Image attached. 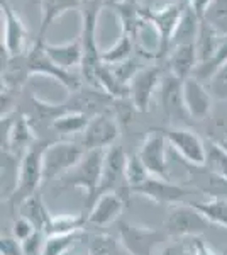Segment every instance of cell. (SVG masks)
<instances>
[{"mask_svg":"<svg viewBox=\"0 0 227 255\" xmlns=\"http://www.w3.org/2000/svg\"><path fill=\"white\" fill-rule=\"evenodd\" d=\"M83 237V233H70V235H53V237H46V242H44V249H43V255H65L75 245V242H78Z\"/></svg>","mask_w":227,"mask_h":255,"instance_id":"obj_35","label":"cell"},{"mask_svg":"<svg viewBox=\"0 0 227 255\" xmlns=\"http://www.w3.org/2000/svg\"><path fill=\"white\" fill-rule=\"evenodd\" d=\"M161 106L168 118H175L187 113L183 106V80L176 79L173 73L168 72V75L161 80Z\"/></svg>","mask_w":227,"mask_h":255,"instance_id":"obj_18","label":"cell"},{"mask_svg":"<svg viewBox=\"0 0 227 255\" xmlns=\"http://www.w3.org/2000/svg\"><path fill=\"white\" fill-rule=\"evenodd\" d=\"M219 143H221V145H222V146H224V148H226V150H227V138H224V139H221V141H219Z\"/></svg>","mask_w":227,"mask_h":255,"instance_id":"obj_48","label":"cell"},{"mask_svg":"<svg viewBox=\"0 0 227 255\" xmlns=\"http://www.w3.org/2000/svg\"><path fill=\"white\" fill-rule=\"evenodd\" d=\"M176 153L193 167L205 165V139H202L193 129L178 126L159 128Z\"/></svg>","mask_w":227,"mask_h":255,"instance_id":"obj_10","label":"cell"},{"mask_svg":"<svg viewBox=\"0 0 227 255\" xmlns=\"http://www.w3.org/2000/svg\"><path fill=\"white\" fill-rule=\"evenodd\" d=\"M133 49H134V39L131 38L127 32L121 31V36H119V39L115 41L114 46H110L109 49L102 51V61L107 65L122 63V61L131 58Z\"/></svg>","mask_w":227,"mask_h":255,"instance_id":"obj_34","label":"cell"},{"mask_svg":"<svg viewBox=\"0 0 227 255\" xmlns=\"http://www.w3.org/2000/svg\"><path fill=\"white\" fill-rule=\"evenodd\" d=\"M44 48H46L49 58L63 70H72L73 67L81 65V61H83V46H81L80 38L63 44L44 43Z\"/></svg>","mask_w":227,"mask_h":255,"instance_id":"obj_20","label":"cell"},{"mask_svg":"<svg viewBox=\"0 0 227 255\" xmlns=\"http://www.w3.org/2000/svg\"><path fill=\"white\" fill-rule=\"evenodd\" d=\"M86 215L85 213H72V215H53L49 220V225L44 230V235H70L78 233L85 228Z\"/></svg>","mask_w":227,"mask_h":255,"instance_id":"obj_27","label":"cell"},{"mask_svg":"<svg viewBox=\"0 0 227 255\" xmlns=\"http://www.w3.org/2000/svg\"><path fill=\"white\" fill-rule=\"evenodd\" d=\"M204 20L222 36H227V0H214L205 12Z\"/></svg>","mask_w":227,"mask_h":255,"instance_id":"obj_36","label":"cell"},{"mask_svg":"<svg viewBox=\"0 0 227 255\" xmlns=\"http://www.w3.org/2000/svg\"><path fill=\"white\" fill-rule=\"evenodd\" d=\"M197 238L199 237L178 238L164 245L158 255H197Z\"/></svg>","mask_w":227,"mask_h":255,"instance_id":"obj_38","label":"cell"},{"mask_svg":"<svg viewBox=\"0 0 227 255\" xmlns=\"http://www.w3.org/2000/svg\"><path fill=\"white\" fill-rule=\"evenodd\" d=\"M119 237L133 255H152L159 245L168 240L166 232L151 226L119 221Z\"/></svg>","mask_w":227,"mask_h":255,"instance_id":"obj_9","label":"cell"},{"mask_svg":"<svg viewBox=\"0 0 227 255\" xmlns=\"http://www.w3.org/2000/svg\"><path fill=\"white\" fill-rule=\"evenodd\" d=\"M226 138H227V126H226Z\"/></svg>","mask_w":227,"mask_h":255,"instance_id":"obj_49","label":"cell"},{"mask_svg":"<svg viewBox=\"0 0 227 255\" xmlns=\"http://www.w3.org/2000/svg\"><path fill=\"white\" fill-rule=\"evenodd\" d=\"M127 158H129V155L119 145H114L109 150H105L104 168H102V179L97 196L104 194V192H117L129 204V197L133 192H131V187L126 179Z\"/></svg>","mask_w":227,"mask_h":255,"instance_id":"obj_6","label":"cell"},{"mask_svg":"<svg viewBox=\"0 0 227 255\" xmlns=\"http://www.w3.org/2000/svg\"><path fill=\"white\" fill-rule=\"evenodd\" d=\"M197 255H227V250L224 254H219L207 244V242H204L199 237V238H197Z\"/></svg>","mask_w":227,"mask_h":255,"instance_id":"obj_45","label":"cell"},{"mask_svg":"<svg viewBox=\"0 0 227 255\" xmlns=\"http://www.w3.org/2000/svg\"><path fill=\"white\" fill-rule=\"evenodd\" d=\"M110 68H112V72L115 73V77H117L124 85H127V87H129L131 80L134 79L136 73L141 70V67H139L138 61L134 58H129V60L122 61V63H117V65H110Z\"/></svg>","mask_w":227,"mask_h":255,"instance_id":"obj_39","label":"cell"},{"mask_svg":"<svg viewBox=\"0 0 227 255\" xmlns=\"http://www.w3.org/2000/svg\"><path fill=\"white\" fill-rule=\"evenodd\" d=\"M151 177V174L148 172V168L144 167V163L141 162V158L136 155H131L127 158V165H126V179H127V184L131 187V192L133 189L139 187L141 184L146 182L148 179Z\"/></svg>","mask_w":227,"mask_h":255,"instance_id":"obj_37","label":"cell"},{"mask_svg":"<svg viewBox=\"0 0 227 255\" xmlns=\"http://www.w3.org/2000/svg\"><path fill=\"white\" fill-rule=\"evenodd\" d=\"M183 7V3H168L159 9H151V7L141 9L143 19L150 22V26L156 31V36L159 38L158 60L168 56V53H170L173 32H175V27L180 20Z\"/></svg>","mask_w":227,"mask_h":255,"instance_id":"obj_7","label":"cell"},{"mask_svg":"<svg viewBox=\"0 0 227 255\" xmlns=\"http://www.w3.org/2000/svg\"><path fill=\"white\" fill-rule=\"evenodd\" d=\"M88 255H133L121 237L110 233H97L88 238Z\"/></svg>","mask_w":227,"mask_h":255,"instance_id":"obj_29","label":"cell"},{"mask_svg":"<svg viewBox=\"0 0 227 255\" xmlns=\"http://www.w3.org/2000/svg\"><path fill=\"white\" fill-rule=\"evenodd\" d=\"M214 177L227 182V150L219 141L205 139V165Z\"/></svg>","mask_w":227,"mask_h":255,"instance_id":"obj_28","label":"cell"},{"mask_svg":"<svg viewBox=\"0 0 227 255\" xmlns=\"http://www.w3.org/2000/svg\"><path fill=\"white\" fill-rule=\"evenodd\" d=\"M151 2H154V0H150V3H151Z\"/></svg>","mask_w":227,"mask_h":255,"instance_id":"obj_50","label":"cell"},{"mask_svg":"<svg viewBox=\"0 0 227 255\" xmlns=\"http://www.w3.org/2000/svg\"><path fill=\"white\" fill-rule=\"evenodd\" d=\"M85 153L86 150L80 141H51L43 157L44 182L63 179L81 162Z\"/></svg>","mask_w":227,"mask_h":255,"instance_id":"obj_3","label":"cell"},{"mask_svg":"<svg viewBox=\"0 0 227 255\" xmlns=\"http://www.w3.org/2000/svg\"><path fill=\"white\" fill-rule=\"evenodd\" d=\"M209 90L219 101H227V63L209 82Z\"/></svg>","mask_w":227,"mask_h":255,"instance_id":"obj_41","label":"cell"},{"mask_svg":"<svg viewBox=\"0 0 227 255\" xmlns=\"http://www.w3.org/2000/svg\"><path fill=\"white\" fill-rule=\"evenodd\" d=\"M210 225L227 230V196H216L209 201L192 203Z\"/></svg>","mask_w":227,"mask_h":255,"instance_id":"obj_31","label":"cell"},{"mask_svg":"<svg viewBox=\"0 0 227 255\" xmlns=\"http://www.w3.org/2000/svg\"><path fill=\"white\" fill-rule=\"evenodd\" d=\"M226 63H227V36H224L221 46H219V49L216 51V55H214L212 58H210L209 61H205V63L197 65V68H195V72H193L192 77H195V79H199L202 82H205V80L210 82Z\"/></svg>","mask_w":227,"mask_h":255,"instance_id":"obj_33","label":"cell"},{"mask_svg":"<svg viewBox=\"0 0 227 255\" xmlns=\"http://www.w3.org/2000/svg\"><path fill=\"white\" fill-rule=\"evenodd\" d=\"M2 22H3V36L2 46L7 49L10 56H17L26 53L27 43V29L22 22L20 15L15 12L9 0H2Z\"/></svg>","mask_w":227,"mask_h":255,"instance_id":"obj_15","label":"cell"},{"mask_svg":"<svg viewBox=\"0 0 227 255\" xmlns=\"http://www.w3.org/2000/svg\"><path fill=\"white\" fill-rule=\"evenodd\" d=\"M209 226L210 223L193 204L180 203L168 208L163 230L170 238H188L204 235Z\"/></svg>","mask_w":227,"mask_h":255,"instance_id":"obj_5","label":"cell"},{"mask_svg":"<svg viewBox=\"0 0 227 255\" xmlns=\"http://www.w3.org/2000/svg\"><path fill=\"white\" fill-rule=\"evenodd\" d=\"M34 126L26 114H9L2 118V153L20 155L36 141Z\"/></svg>","mask_w":227,"mask_h":255,"instance_id":"obj_8","label":"cell"},{"mask_svg":"<svg viewBox=\"0 0 227 255\" xmlns=\"http://www.w3.org/2000/svg\"><path fill=\"white\" fill-rule=\"evenodd\" d=\"M119 134H121V128H119V119L115 118L114 113L107 111V113L97 114L90 119L86 129L81 133L80 143L83 145L86 151L88 150H109L117 141Z\"/></svg>","mask_w":227,"mask_h":255,"instance_id":"obj_11","label":"cell"},{"mask_svg":"<svg viewBox=\"0 0 227 255\" xmlns=\"http://www.w3.org/2000/svg\"><path fill=\"white\" fill-rule=\"evenodd\" d=\"M107 5V0H80V15L81 20H92L98 22L100 12Z\"/></svg>","mask_w":227,"mask_h":255,"instance_id":"obj_40","label":"cell"},{"mask_svg":"<svg viewBox=\"0 0 227 255\" xmlns=\"http://www.w3.org/2000/svg\"><path fill=\"white\" fill-rule=\"evenodd\" d=\"M36 232H38V230H36V226L32 225L27 218L19 215L17 218H14V221H12V237L17 238L20 244H22V242H26L31 235H34Z\"/></svg>","mask_w":227,"mask_h":255,"instance_id":"obj_42","label":"cell"},{"mask_svg":"<svg viewBox=\"0 0 227 255\" xmlns=\"http://www.w3.org/2000/svg\"><path fill=\"white\" fill-rule=\"evenodd\" d=\"M161 73L163 70L158 65H150L139 70L129 84V99L134 109L139 113H148L151 106V99L156 89L161 85Z\"/></svg>","mask_w":227,"mask_h":255,"instance_id":"obj_13","label":"cell"},{"mask_svg":"<svg viewBox=\"0 0 227 255\" xmlns=\"http://www.w3.org/2000/svg\"><path fill=\"white\" fill-rule=\"evenodd\" d=\"M29 77H31V72H29L26 53L10 56L9 61L2 67V89L19 94Z\"/></svg>","mask_w":227,"mask_h":255,"instance_id":"obj_22","label":"cell"},{"mask_svg":"<svg viewBox=\"0 0 227 255\" xmlns=\"http://www.w3.org/2000/svg\"><path fill=\"white\" fill-rule=\"evenodd\" d=\"M222 39H224V36H222L219 31L214 29L209 22H205V20L202 19L199 38H197V41H195L197 60H199V65L209 61L214 55H216V51L219 49V46H221Z\"/></svg>","mask_w":227,"mask_h":255,"instance_id":"obj_25","label":"cell"},{"mask_svg":"<svg viewBox=\"0 0 227 255\" xmlns=\"http://www.w3.org/2000/svg\"><path fill=\"white\" fill-rule=\"evenodd\" d=\"M19 215L27 218V220L36 226V230H39V232H43V233H44V230H46V226L49 225V220H51V216H53L51 213L48 211L41 192L31 196L29 199H26L22 204H20Z\"/></svg>","mask_w":227,"mask_h":255,"instance_id":"obj_26","label":"cell"},{"mask_svg":"<svg viewBox=\"0 0 227 255\" xmlns=\"http://www.w3.org/2000/svg\"><path fill=\"white\" fill-rule=\"evenodd\" d=\"M119 2H122V0H107V5L112 7V5H115V3H119Z\"/></svg>","mask_w":227,"mask_h":255,"instance_id":"obj_47","label":"cell"},{"mask_svg":"<svg viewBox=\"0 0 227 255\" xmlns=\"http://www.w3.org/2000/svg\"><path fill=\"white\" fill-rule=\"evenodd\" d=\"M133 194L148 197L152 203L170 208L173 204H180L190 194V191L185 186L171 182L170 179H161V177L151 175L144 184L133 189Z\"/></svg>","mask_w":227,"mask_h":255,"instance_id":"obj_14","label":"cell"},{"mask_svg":"<svg viewBox=\"0 0 227 255\" xmlns=\"http://www.w3.org/2000/svg\"><path fill=\"white\" fill-rule=\"evenodd\" d=\"M127 203L117 192H104L97 196L86 213V225L107 226L119 220Z\"/></svg>","mask_w":227,"mask_h":255,"instance_id":"obj_17","label":"cell"},{"mask_svg":"<svg viewBox=\"0 0 227 255\" xmlns=\"http://www.w3.org/2000/svg\"><path fill=\"white\" fill-rule=\"evenodd\" d=\"M67 106L65 104H49V102L43 101L38 96H31V116H27L31 119L32 126L38 125H46L51 128V125L55 123V119H58L63 113H67Z\"/></svg>","mask_w":227,"mask_h":255,"instance_id":"obj_30","label":"cell"},{"mask_svg":"<svg viewBox=\"0 0 227 255\" xmlns=\"http://www.w3.org/2000/svg\"><path fill=\"white\" fill-rule=\"evenodd\" d=\"M105 150H88L81 162L68 172L63 179H60L61 189L58 192H65L68 189H80L83 191L86 206H92V203L97 197L98 186L102 179V168H104Z\"/></svg>","mask_w":227,"mask_h":255,"instance_id":"obj_2","label":"cell"},{"mask_svg":"<svg viewBox=\"0 0 227 255\" xmlns=\"http://www.w3.org/2000/svg\"><path fill=\"white\" fill-rule=\"evenodd\" d=\"M138 157L152 177L170 179L168 175V139L159 129H151L139 146Z\"/></svg>","mask_w":227,"mask_h":255,"instance_id":"obj_12","label":"cell"},{"mask_svg":"<svg viewBox=\"0 0 227 255\" xmlns=\"http://www.w3.org/2000/svg\"><path fill=\"white\" fill-rule=\"evenodd\" d=\"M49 143V139H36L20 157L15 186L7 197V203L12 209H19L24 201L39 192L41 184L44 182L43 157Z\"/></svg>","mask_w":227,"mask_h":255,"instance_id":"obj_1","label":"cell"},{"mask_svg":"<svg viewBox=\"0 0 227 255\" xmlns=\"http://www.w3.org/2000/svg\"><path fill=\"white\" fill-rule=\"evenodd\" d=\"M41 7V26L38 32V39L46 38V32L61 15L70 10L80 9V0H39Z\"/></svg>","mask_w":227,"mask_h":255,"instance_id":"obj_23","label":"cell"},{"mask_svg":"<svg viewBox=\"0 0 227 255\" xmlns=\"http://www.w3.org/2000/svg\"><path fill=\"white\" fill-rule=\"evenodd\" d=\"M212 99L207 85L202 80L190 77L183 82V106L190 118L195 121H204L212 113Z\"/></svg>","mask_w":227,"mask_h":255,"instance_id":"obj_16","label":"cell"},{"mask_svg":"<svg viewBox=\"0 0 227 255\" xmlns=\"http://www.w3.org/2000/svg\"><path fill=\"white\" fill-rule=\"evenodd\" d=\"M212 2L214 0H192V2H190V7H192V9L195 10L202 19H204L205 12H207V9L210 7V3Z\"/></svg>","mask_w":227,"mask_h":255,"instance_id":"obj_46","label":"cell"},{"mask_svg":"<svg viewBox=\"0 0 227 255\" xmlns=\"http://www.w3.org/2000/svg\"><path fill=\"white\" fill-rule=\"evenodd\" d=\"M110 9H114V12L117 14L119 20H121L122 31L127 32L136 41L144 24V19L141 15L143 7L138 3V0H122V2L112 5Z\"/></svg>","mask_w":227,"mask_h":255,"instance_id":"obj_24","label":"cell"},{"mask_svg":"<svg viewBox=\"0 0 227 255\" xmlns=\"http://www.w3.org/2000/svg\"><path fill=\"white\" fill-rule=\"evenodd\" d=\"M200 24H202L200 15L190 5H185L178 24L175 27V32H173L171 48L185 46V44H195L197 38H199Z\"/></svg>","mask_w":227,"mask_h":255,"instance_id":"obj_21","label":"cell"},{"mask_svg":"<svg viewBox=\"0 0 227 255\" xmlns=\"http://www.w3.org/2000/svg\"><path fill=\"white\" fill-rule=\"evenodd\" d=\"M44 242H46V235L43 232H36L34 235H31L26 242H22V254L24 255H43Z\"/></svg>","mask_w":227,"mask_h":255,"instance_id":"obj_43","label":"cell"},{"mask_svg":"<svg viewBox=\"0 0 227 255\" xmlns=\"http://www.w3.org/2000/svg\"><path fill=\"white\" fill-rule=\"evenodd\" d=\"M44 43H46L44 39L36 38L32 41L31 48H27V51H26L31 77L32 75H44V77H48V79L60 82L70 94L80 90L83 85H81V80L78 79V75L72 73L70 70H63L61 67H58L55 61L49 58V55L46 53V48H44Z\"/></svg>","mask_w":227,"mask_h":255,"instance_id":"obj_4","label":"cell"},{"mask_svg":"<svg viewBox=\"0 0 227 255\" xmlns=\"http://www.w3.org/2000/svg\"><path fill=\"white\" fill-rule=\"evenodd\" d=\"M168 65H170V73L180 80H187L193 75L199 60H197L195 44H185V46L171 48L168 53Z\"/></svg>","mask_w":227,"mask_h":255,"instance_id":"obj_19","label":"cell"},{"mask_svg":"<svg viewBox=\"0 0 227 255\" xmlns=\"http://www.w3.org/2000/svg\"><path fill=\"white\" fill-rule=\"evenodd\" d=\"M90 119L92 118L83 113H78V111H67L58 119H55L51 129L60 134H78L86 129Z\"/></svg>","mask_w":227,"mask_h":255,"instance_id":"obj_32","label":"cell"},{"mask_svg":"<svg viewBox=\"0 0 227 255\" xmlns=\"http://www.w3.org/2000/svg\"><path fill=\"white\" fill-rule=\"evenodd\" d=\"M0 254L2 255H24L22 245L12 235H2L0 238Z\"/></svg>","mask_w":227,"mask_h":255,"instance_id":"obj_44","label":"cell"}]
</instances>
